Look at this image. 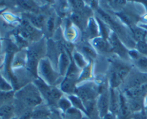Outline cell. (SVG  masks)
Segmentation results:
<instances>
[{
	"mask_svg": "<svg viewBox=\"0 0 147 119\" xmlns=\"http://www.w3.org/2000/svg\"><path fill=\"white\" fill-rule=\"evenodd\" d=\"M17 105H19L22 113L27 109H34L42 103V97L34 83H30L17 90L14 95ZM21 113V114H22Z\"/></svg>",
	"mask_w": 147,
	"mask_h": 119,
	"instance_id": "1",
	"label": "cell"
},
{
	"mask_svg": "<svg viewBox=\"0 0 147 119\" xmlns=\"http://www.w3.org/2000/svg\"><path fill=\"white\" fill-rule=\"evenodd\" d=\"M47 54V44L44 39L32 43L26 50V69L27 73L38 78V65L40 61L45 57Z\"/></svg>",
	"mask_w": 147,
	"mask_h": 119,
	"instance_id": "2",
	"label": "cell"
},
{
	"mask_svg": "<svg viewBox=\"0 0 147 119\" xmlns=\"http://www.w3.org/2000/svg\"><path fill=\"white\" fill-rule=\"evenodd\" d=\"M33 83L40 91L42 97L47 101L49 107H57V102L63 96V93L55 86H52L47 84L41 77L34 79Z\"/></svg>",
	"mask_w": 147,
	"mask_h": 119,
	"instance_id": "3",
	"label": "cell"
},
{
	"mask_svg": "<svg viewBox=\"0 0 147 119\" xmlns=\"http://www.w3.org/2000/svg\"><path fill=\"white\" fill-rule=\"evenodd\" d=\"M17 52V46L15 45L14 43L9 42L7 44V47L6 49V54L4 57V73H5L7 78L9 79L10 83L12 85L13 88L15 91L20 90L19 87L18 80L17 77H16L14 73H12V67H11V63H12L13 58H14L15 53Z\"/></svg>",
	"mask_w": 147,
	"mask_h": 119,
	"instance_id": "4",
	"label": "cell"
},
{
	"mask_svg": "<svg viewBox=\"0 0 147 119\" xmlns=\"http://www.w3.org/2000/svg\"><path fill=\"white\" fill-rule=\"evenodd\" d=\"M37 71L39 77L52 86H55L54 85L61 76L60 73L54 70L50 59L47 57H44L40 60Z\"/></svg>",
	"mask_w": 147,
	"mask_h": 119,
	"instance_id": "5",
	"label": "cell"
},
{
	"mask_svg": "<svg viewBox=\"0 0 147 119\" xmlns=\"http://www.w3.org/2000/svg\"><path fill=\"white\" fill-rule=\"evenodd\" d=\"M75 95L78 96L85 103L89 100H97L100 93L97 83L87 81L82 85H78L75 90Z\"/></svg>",
	"mask_w": 147,
	"mask_h": 119,
	"instance_id": "6",
	"label": "cell"
},
{
	"mask_svg": "<svg viewBox=\"0 0 147 119\" xmlns=\"http://www.w3.org/2000/svg\"><path fill=\"white\" fill-rule=\"evenodd\" d=\"M108 40L111 44V52L121 58H127V57H129L128 55L129 50L126 48V45L123 44V42L120 40L119 36L114 32H111Z\"/></svg>",
	"mask_w": 147,
	"mask_h": 119,
	"instance_id": "7",
	"label": "cell"
},
{
	"mask_svg": "<svg viewBox=\"0 0 147 119\" xmlns=\"http://www.w3.org/2000/svg\"><path fill=\"white\" fill-rule=\"evenodd\" d=\"M97 108L100 119L109 113L110 106V92L109 89L102 92L97 98Z\"/></svg>",
	"mask_w": 147,
	"mask_h": 119,
	"instance_id": "8",
	"label": "cell"
},
{
	"mask_svg": "<svg viewBox=\"0 0 147 119\" xmlns=\"http://www.w3.org/2000/svg\"><path fill=\"white\" fill-rule=\"evenodd\" d=\"M119 110L118 113V119H132L133 113L131 110L128 99L124 94L119 92Z\"/></svg>",
	"mask_w": 147,
	"mask_h": 119,
	"instance_id": "9",
	"label": "cell"
},
{
	"mask_svg": "<svg viewBox=\"0 0 147 119\" xmlns=\"http://www.w3.org/2000/svg\"><path fill=\"white\" fill-rule=\"evenodd\" d=\"M78 77L65 76L60 85V89L63 93L67 95L75 94V90L78 85Z\"/></svg>",
	"mask_w": 147,
	"mask_h": 119,
	"instance_id": "10",
	"label": "cell"
},
{
	"mask_svg": "<svg viewBox=\"0 0 147 119\" xmlns=\"http://www.w3.org/2000/svg\"><path fill=\"white\" fill-rule=\"evenodd\" d=\"M147 91V83L136 86L131 88L125 89L124 95L127 99H134L138 97H142Z\"/></svg>",
	"mask_w": 147,
	"mask_h": 119,
	"instance_id": "11",
	"label": "cell"
},
{
	"mask_svg": "<svg viewBox=\"0 0 147 119\" xmlns=\"http://www.w3.org/2000/svg\"><path fill=\"white\" fill-rule=\"evenodd\" d=\"M71 53L67 52L65 50L62 52L58 57V67H59V73L61 76L65 77L67 70L70 65V60H71Z\"/></svg>",
	"mask_w": 147,
	"mask_h": 119,
	"instance_id": "12",
	"label": "cell"
},
{
	"mask_svg": "<svg viewBox=\"0 0 147 119\" xmlns=\"http://www.w3.org/2000/svg\"><path fill=\"white\" fill-rule=\"evenodd\" d=\"M86 34L87 37L91 40L100 37L98 24L95 17H91L89 18L86 29Z\"/></svg>",
	"mask_w": 147,
	"mask_h": 119,
	"instance_id": "13",
	"label": "cell"
},
{
	"mask_svg": "<svg viewBox=\"0 0 147 119\" xmlns=\"http://www.w3.org/2000/svg\"><path fill=\"white\" fill-rule=\"evenodd\" d=\"M110 92V106H109V113L117 117L119 110V90L116 91V89L109 87Z\"/></svg>",
	"mask_w": 147,
	"mask_h": 119,
	"instance_id": "14",
	"label": "cell"
},
{
	"mask_svg": "<svg viewBox=\"0 0 147 119\" xmlns=\"http://www.w3.org/2000/svg\"><path fill=\"white\" fill-rule=\"evenodd\" d=\"M52 114L51 108L48 106H40L34 108L32 110V119H45L50 117Z\"/></svg>",
	"mask_w": 147,
	"mask_h": 119,
	"instance_id": "15",
	"label": "cell"
},
{
	"mask_svg": "<svg viewBox=\"0 0 147 119\" xmlns=\"http://www.w3.org/2000/svg\"><path fill=\"white\" fill-rule=\"evenodd\" d=\"M90 44L96 51L99 52H111V47L109 40H106L102 37H98L93 39Z\"/></svg>",
	"mask_w": 147,
	"mask_h": 119,
	"instance_id": "16",
	"label": "cell"
},
{
	"mask_svg": "<svg viewBox=\"0 0 147 119\" xmlns=\"http://www.w3.org/2000/svg\"><path fill=\"white\" fill-rule=\"evenodd\" d=\"M96 100H89L84 103L87 111V118L88 119H100Z\"/></svg>",
	"mask_w": 147,
	"mask_h": 119,
	"instance_id": "17",
	"label": "cell"
},
{
	"mask_svg": "<svg viewBox=\"0 0 147 119\" xmlns=\"http://www.w3.org/2000/svg\"><path fill=\"white\" fill-rule=\"evenodd\" d=\"M92 60H88L87 65L81 70L78 79V85L84 81H88L93 75V61Z\"/></svg>",
	"mask_w": 147,
	"mask_h": 119,
	"instance_id": "18",
	"label": "cell"
},
{
	"mask_svg": "<svg viewBox=\"0 0 147 119\" xmlns=\"http://www.w3.org/2000/svg\"><path fill=\"white\" fill-rule=\"evenodd\" d=\"M14 106L7 103L0 106V119H11L14 118Z\"/></svg>",
	"mask_w": 147,
	"mask_h": 119,
	"instance_id": "19",
	"label": "cell"
},
{
	"mask_svg": "<svg viewBox=\"0 0 147 119\" xmlns=\"http://www.w3.org/2000/svg\"><path fill=\"white\" fill-rule=\"evenodd\" d=\"M67 97L70 100L72 106L73 108H75L77 109V110L81 111L87 117V111H86V107H85L84 103L83 102V100L78 96H77L75 94L70 95H67Z\"/></svg>",
	"mask_w": 147,
	"mask_h": 119,
	"instance_id": "20",
	"label": "cell"
},
{
	"mask_svg": "<svg viewBox=\"0 0 147 119\" xmlns=\"http://www.w3.org/2000/svg\"><path fill=\"white\" fill-rule=\"evenodd\" d=\"M96 21H97L99 27V32H100V37L102 38L105 39V40H108L109 37L110 36L112 30H111V28L109 27L108 24H106L100 17H96Z\"/></svg>",
	"mask_w": 147,
	"mask_h": 119,
	"instance_id": "21",
	"label": "cell"
},
{
	"mask_svg": "<svg viewBox=\"0 0 147 119\" xmlns=\"http://www.w3.org/2000/svg\"><path fill=\"white\" fill-rule=\"evenodd\" d=\"M131 31L134 39L136 40V42L146 41L147 31L145 29L139 26H134L131 28Z\"/></svg>",
	"mask_w": 147,
	"mask_h": 119,
	"instance_id": "22",
	"label": "cell"
},
{
	"mask_svg": "<svg viewBox=\"0 0 147 119\" xmlns=\"http://www.w3.org/2000/svg\"><path fill=\"white\" fill-rule=\"evenodd\" d=\"M72 57H73V60H74L76 65H77L79 68L81 69V70L83 68H84V67L87 65L88 63L86 62L85 56L83 55L81 52L77 51V50L73 51V54H72Z\"/></svg>",
	"mask_w": 147,
	"mask_h": 119,
	"instance_id": "23",
	"label": "cell"
},
{
	"mask_svg": "<svg viewBox=\"0 0 147 119\" xmlns=\"http://www.w3.org/2000/svg\"><path fill=\"white\" fill-rule=\"evenodd\" d=\"M82 54H85L88 60H92L97 57V51L93 48L91 44H84L81 46Z\"/></svg>",
	"mask_w": 147,
	"mask_h": 119,
	"instance_id": "24",
	"label": "cell"
},
{
	"mask_svg": "<svg viewBox=\"0 0 147 119\" xmlns=\"http://www.w3.org/2000/svg\"><path fill=\"white\" fill-rule=\"evenodd\" d=\"M30 23L35 28H42L45 23V17L42 14H32L29 17Z\"/></svg>",
	"mask_w": 147,
	"mask_h": 119,
	"instance_id": "25",
	"label": "cell"
},
{
	"mask_svg": "<svg viewBox=\"0 0 147 119\" xmlns=\"http://www.w3.org/2000/svg\"><path fill=\"white\" fill-rule=\"evenodd\" d=\"M70 19H69V21L67 22V27L65 29V38L67 40V42H72L73 40H76V36H77V32H76V30L75 29V27L72 25L71 22H70Z\"/></svg>",
	"mask_w": 147,
	"mask_h": 119,
	"instance_id": "26",
	"label": "cell"
},
{
	"mask_svg": "<svg viewBox=\"0 0 147 119\" xmlns=\"http://www.w3.org/2000/svg\"><path fill=\"white\" fill-rule=\"evenodd\" d=\"M73 106H72L71 103H70V100L67 98V97L63 96L57 102V108L61 110L62 115L65 114Z\"/></svg>",
	"mask_w": 147,
	"mask_h": 119,
	"instance_id": "27",
	"label": "cell"
},
{
	"mask_svg": "<svg viewBox=\"0 0 147 119\" xmlns=\"http://www.w3.org/2000/svg\"><path fill=\"white\" fill-rule=\"evenodd\" d=\"M15 90L11 91H0V104L1 106L7 103H10L9 102L14 97Z\"/></svg>",
	"mask_w": 147,
	"mask_h": 119,
	"instance_id": "28",
	"label": "cell"
},
{
	"mask_svg": "<svg viewBox=\"0 0 147 119\" xmlns=\"http://www.w3.org/2000/svg\"><path fill=\"white\" fill-rule=\"evenodd\" d=\"M63 119H80L82 117V112L72 107L65 114L62 115Z\"/></svg>",
	"mask_w": 147,
	"mask_h": 119,
	"instance_id": "29",
	"label": "cell"
},
{
	"mask_svg": "<svg viewBox=\"0 0 147 119\" xmlns=\"http://www.w3.org/2000/svg\"><path fill=\"white\" fill-rule=\"evenodd\" d=\"M17 4L22 7L28 11H32V12H37V5L34 1H17Z\"/></svg>",
	"mask_w": 147,
	"mask_h": 119,
	"instance_id": "30",
	"label": "cell"
},
{
	"mask_svg": "<svg viewBox=\"0 0 147 119\" xmlns=\"http://www.w3.org/2000/svg\"><path fill=\"white\" fill-rule=\"evenodd\" d=\"M26 66V58H23L22 56L19 55V54H16L13 58L11 67L13 68H18V67H25Z\"/></svg>",
	"mask_w": 147,
	"mask_h": 119,
	"instance_id": "31",
	"label": "cell"
},
{
	"mask_svg": "<svg viewBox=\"0 0 147 119\" xmlns=\"http://www.w3.org/2000/svg\"><path fill=\"white\" fill-rule=\"evenodd\" d=\"M13 90L14 88L11 83H9L7 79L0 73V91H11Z\"/></svg>",
	"mask_w": 147,
	"mask_h": 119,
	"instance_id": "32",
	"label": "cell"
},
{
	"mask_svg": "<svg viewBox=\"0 0 147 119\" xmlns=\"http://www.w3.org/2000/svg\"><path fill=\"white\" fill-rule=\"evenodd\" d=\"M68 2L71 8L74 10L73 11H82L86 7L83 1L73 0V1H69Z\"/></svg>",
	"mask_w": 147,
	"mask_h": 119,
	"instance_id": "33",
	"label": "cell"
},
{
	"mask_svg": "<svg viewBox=\"0 0 147 119\" xmlns=\"http://www.w3.org/2000/svg\"><path fill=\"white\" fill-rule=\"evenodd\" d=\"M135 49L139 52L140 54L144 55H147V42L146 41H139L136 42Z\"/></svg>",
	"mask_w": 147,
	"mask_h": 119,
	"instance_id": "34",
	"label": "cell"
},
{
	"mask_svg": "<svg viewBox=\"0 0 147 119\" xmlns=\"http://www.w3.org/2000/svg\"><path fill=\"white\" fill-rule=\"evenodd\" d=\"M109 5L111 7L112 9H117V12L121 11V9L123 8L125 5L126 4L127 1H109Z\"/></svg>",
	"mask_w": 147,
	"mask_h": 119,
	"instance_id": "35",
	"label": "cell"
},
{
	"mask_svg": "<svg viewBox=\"0 0 147 119\" xmlns=\"http://www.w3.org/2000/svg\"><path fill=\"white\" fill-rule=\"evenodd\" d=\"M55 25V19L53 16L49 17L48 19L46 22V30L49 34H52L53 33Z\"/></svg>",
	"mask_w": 147,
	"mask_h": 119,
	"instance_id": "36",
	"label": "cell"
},
{
	"mask_svg": "<svg viewBox=\"0 0 147 119\" xmlns=\"http://www.w3.org/2000/svg\"><path fill=\"white\" fill-rule=\"evenodd\" d=\"M136 64L140 68L145 69L147 68V56L142 55L137 60Z\"/></svg>",
	"mask_w": 147,
	"mask_h": 119,
	"instance_id": "37",
	"label": "cell"
},
{
	"mask_svg": "<svg viewBox=\"0 0 147 119\" xmlns=\"http://www.w3.org/2000/svg\"><path fill=\"white\" fill-rule=\"evenodd\" d=\"M128 55L131 59L134 60H137L139 57H141V54L136 50V49H131L129 50V52H128Z\"/></svg>",
	"mask_w": 147,
	"mask_h": 119,
	"instance_id": "38",
	"label": "cell"
},
{
	"mask_svg": "<svg viewBox=\"0 0 147 119\" xmlns=\"http://www.w3.org/2000/svg\"><path fill=\"white\" fill-rule=\"evenodd\" d=\"M33 109H27L24 110L18 119H32V114Z\"/></svg>",
	"mask_w": 147,
	"mask_h": 119,
	"instance_id": "39",
	"label": "cell"
},
{
	"mask_svg": "<svg viewBox=\"0 0 147 119\" xmlns=\"http://www.w3.org/2000/svg\"><path fill=\"white\" fill-rule=\"evenodd\" d=\"M101 119H118V118L116 116L113 115L112 113H109L108 114H106L104 117L102 118Z\"/></svg>",
	"mask_w": 147,
	"mask_h": 119,
	"instance_id": "40",
	"label": "cell"
},
{
	"mask_svg": "<svg viewBox=\"0 0 147 119\" xmlns=\"http://www.w3.org/2000/svg\"><path fill=\"white\" fill-rule=\"evenodd\" d=\"M4 62V58L3 57V56L0 55V66L3 64V63Z\"/></svg>",
	"mask_w": 147,
	"mask_h": 119,
	"instance_id": "41",
	"label": "cell"
},
{
	"mask_svg": "<svg viewBox=\"0 0 147 119\" xmlns=\"http://www.w3.org/2000/svg\"><path fill=\"white\" fill-rule=\"evenodd\" d=\"M6 10H7V8H6V7H4V8H2V9H0V15L4 14V12L6 11Z\"/></svg>",
	"mask_w": 147,
	"mask_h": 119,
	"instance_id": "42",
	"label": "cell"
},
{
	"mask_svg": "<svg viewBox=\"0 0 147 119\" xmlns=\"http://www.w3.org/2000/svg\"><path fill=\"white\" fill-rule=\"evenodd\" d=\"M142 4H143L145 6V8L146 9V11H147V1H141Z\"/></svg>",
	"mask_w": 147,
	"mask_h": 119,
	"instance_id": "43",
	"label": "cell"
},
{
	"mask_svg": "<svg viewBox=\"0 0 147 119\" xmlns=\"http://www.w3.org/2000/svg\"><path fill=\"white\" fill-rule=\"evenodd\" d=\"M142 19H143L144 20L145 22H146V23H147V14H145V15L143 17H142Z\"/></svg>",
	"mask_w": 147,
	"mask_h": 119,
	"instance_id": "44",
	"label": "cell"
},
{
	"mask_svg": "<svg viewBox=\"0 0 147 119\" xmlns=\"http://www.w3.org/2000/svg\"><path fill=\"white\" fill-rule=\"evenodd\" d=\"M144 106H147V94L144 97Z\"/></svg>",
	"mask_w": 147,
	"mask_h": 119,
	"instance_id": "45",
	"label": "cell"
},
{
	"mask_svg": "<svg viewBox=\"0 0 147 119\" xmlns=\"http://www.w3.org/2000/svg\"><path fill=\"white\" fill-rule=\"evenodd\" d=\"M1 39H0V54H1Z\"/></svg>",
	"mask_w": 147,
	"mask_h": 119,
	"instance_id": "46",
	"label": "cell"
},
{
	"mask_svg": "<svg viewBox=\"0 0 147 119\" xmlns=\"http://www.w3.org/2000/svg\"><path fill=\"white\" fill-rule=\"evenodd\" d=\"M11 119H18V118H17V117H14V118H12Z\"/></svg>",
	"mask_w": 147,
	"mask_h": 119,
	"instance_id": "47",
	"label": "cell"
}]
</instances>
